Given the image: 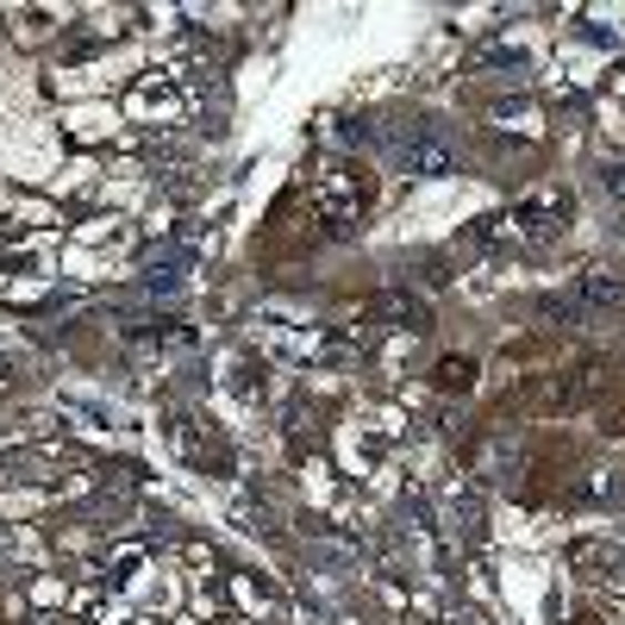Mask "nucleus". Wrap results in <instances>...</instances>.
Masks as SVG:
<instances>
[{"instance_id":"obj_1","label":"nucleus","mask_w":625,"mask_h":625,"mask_svg":"<svg viewBox=\"0 0 625 625\" xmlns=\"http://www.w3.org/2000/svg\"><path fill=\"white\" fill-rule=\"evenodd\" d=\"M388 151H395L400 170H413V175H451V170H457V151L438 139L432 125H413V132H400Z\"/></svg>"},{"instance_id":"obj_2","label":"nucleus","mask_w":625,"mask_h":625,"mask_svg":"<svg viewBox=\"0 0 625 625\" xmlns=\"http://www.w3.org/2000/svg\"><path fill=\"white\" fill-rule=\"evenodd\" d=\"M625 300V281L619 276H607V269H594V276H582V288H575V307L582 312H601V307H619Z\"/></svg>"}]
</instances>
